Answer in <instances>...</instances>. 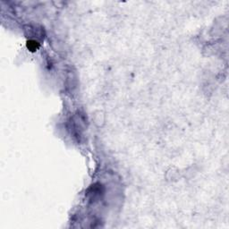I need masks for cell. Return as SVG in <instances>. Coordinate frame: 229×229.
Wrapping results in <instances>:
<instances>
[{"label": "cell", "instance_id": "cell-1", "mask_svg": "<svg viewBox=\"0 0 229 229\" xmlns=\"http://www.w3.org/2000/svg\"><path fill=\"white\" fill-rule=\"evenodd\" d=\"M39 42H37L36 40H29L28 42H27V48L29 49V50H31V51H35V50H37L38 49H39Z\"/></svg>", "mask_w": 229, "mask_h": 229}]
</instances>
